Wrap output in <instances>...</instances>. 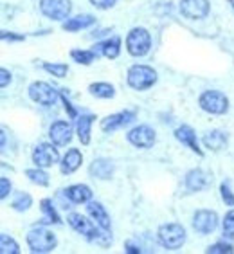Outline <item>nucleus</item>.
<instances>
[{"label": "nucleus", "instance_id": "nucleus-1", "mask_svg": "<svg viewBox=\"0 0 234 254\" xmlns=\"http://www.w3.org/2000/svg\"><path fill=\"white\" fill-rule=\"evenodd\" d=\"M67 222L76 233H79V235L85 236V238L90 240V242L103 244L101 236L108 235V231H103L98 224H92V220H88L87 216L79 215V213H70V215L67 216Z\"/></svg>", "mask_w": 234, "mask_h": 254}, {"label": "nucleus", "instance_id": "nucleus-2", "mask_svg": "<svg viewBox=\"0 0 234 254\" xmlns=\"http://www.w3.org/2000/svg\"><path fill=\"white\" fill-rule=\"evenodd\" d=\"M27 245H29L31 253L47 254V253H53V251L56 249L58 240H56V236H54L49 229L34 227L33 231L27 233Z\"/></svg>", "mask_w": 234, "mask_h": 254}, {"label": "nucleus", "instance_id": "nucleus-3", "mask_svg": "<svg viewBox=\"0 0 234 254\" xmlns=\"http://www.w3.org/2000/svg\"><path fill=\"white\" fill-rule=\"evenodd\" d=\"M126 81L133 90H148L157 83V72L148 65H133L128 70Z\"/></svg>", "mask_w": 234, "mask_h": 254}, {"label": "nucleus", "instance_id": "nucleus-4", "mask_svg": "<svg viewBox=\"0 0 234 254\" xmlns=\"http://www.w3.org/2000/svg\"><path fill=\"white\" fill-rule=\"evenodd\" d=\"M157 236L164 249L176 251L180 249L185 242V229L180 224H164L159 227Z\"/></svg>", "mask_w": 234, "mask_h": 254}, {"label": "nucleus", "instance_id": "nucleus-5", "mask_svg": "<svg viewBox=\"0 0 234 254\" xmlns=\"http://www.w3.org/2000/svg\"><path fill=\"white\" fill-rule=\"evenodd\" d=\"M198 105L204 112L215 114V116H224L229 110V99L220 90H205L198 98Z\"/></svg>", "mask_w": 234, "mask_h": 254}, {"label": "nucleus", "instance_id": "nucleus-6", "mask_svg": "<svg viewBox=\"0 0 234 254\" xmlns=\"http://www.w3.org/2000/svg\"><path fill=\"white\" fill-rule=\"evenodd\" d=\"M151 49V36L144 27H133L126 36V51L135 58L146 56Z\"/></svg>", "mask_w": 234, "mask_h": 254}, {"label": "nucleus", "instance_id": "nucleus-7", "mask_svg": "<svg viewBox=\"0 0 234 254\" xmlns=\"http://www.w3.org/2000/svg\"><path fill=\"white\" fill-rule=\"evenodd\" d=\"M29 98L42 107H53L58 101L59 94L56 92V88L45 81H34L29 85Z\"/></svg>", "mask_w": 234, "mask_h": 254}, {"label": "nucleus", "instance_id": "nucleus-8", "mask_svg": "<svg viewBox=\"0 0 234 254\" xmlns=\"http://www.w3.org/2000/svg\"><path fill=\"white\" fill-rule=\"evenodd\" d=\"M70 9V0H40V11L51 20H68Z\"/></svg>", "mask_w": 234, "mask_h": 254}, {"label": "nucleus", "instance_id": "nucleus-9", "mask_svg": "<svg viewBox=\"0 0 234 254\" xmlns=\"http://www.w3.org/2000/svg\"><path fill=\"white\" fill-rule=\"evenodd\" d=\"M126 139L132 146L141 148V150H148V148H153L157 135L153 128L146 127V125H141V127L132 128V130L126 133Z\"/></svg>", "mask_w": 234, "mask_h": 254}, {"label": "nucleus", "instance_id": "nucleus-10", "mask_svg": "<svg viewBox=\"0 0 234 254\" xmlns=\"http://www.w3.org/2000/svg\"><path fill=\"white\" fill-rule=\"evenodd\" d=\"M54 142H42L33 150V162L38 168H51L53 164L59 162V153Z\"/></svg>", "mask_w": 234, "mask_h": 254}, {"label": "nucleus", "instance_id": "nucleus-11", "mask_svg": "<svg viewBox=\"0 0 234 254\" xmlns=\"http://www.w3.org/2000/svg\"><path fill=\"white\" fill-rule=\"evenodd\" d=\"M218 227V215L211 209L196 211L193 216V229L198 235H211Z\"/></svg>", "mask_w": 234, "mask_h": 254}, {"label": "nucleus", "instance_id": "nucleus-12", "mask_svg": "<svg viewBox=\"0 0 234 254\" xmlns=\"http://www.w3.org/2000/svg\"><path fill=\"white\" fill-rule=\"evenodd\" d=\"M133 121H135V112H132V110H122V112L112 114V116L103 119L101 130L105 133H112L116 130H121V128L128 127Z\"/></svg>", "mask_w": 234, "mask_h": 254}, {"label": "nucleus", "instance_id": "nucleus-13", "mask_svg": "<svg viewBox=\"0 0 234 254\" xmlns=\"http://www.w3.org/2000/svg\"><path fill=\"white\" fill-rule=\"evenodd\" d=\"M209 9V0H180V13L189 20L205 18Z\"/></svg>", "mask_w": 234, "mask_h": 254}, {"label": "nucleus", "instance_id": "nucleus-14", "mask_svg": "<svg viewBox=\"0 0 234 254\" xmlns=\"http://www.w3.org/2000/svg\"><path fill=\"white\" fill-rule=\"evenodd\" d=\"M49 137L51 142H54L56 146H67L72 141V127L67 121L53 123L49 128Z\"/></svg>", "mask_w": 234, "mask_h": 254}, {"label": "nucleus", "instance_id": "nucleus-15", "mask_svg": "<svg viewBox=\"0 0 234 254\" xmlns=\"http://www.w3.org/2000/svg\"><path fill=\"white\" fill-rule=\"evenodd\" d=\"M175 137L176 141H180L184 146H187L191 150V152H195L196 155H204V152H202L200 144H198V139H196V133L195 130L191 127H187V125H182V127H178L175 130Z\"/></svg>", "mask_w": 234, "mask_h": 254}, {"label": "nucleus", "instance_id": "nucleus-16", "mask_svg": "<svg viewBox=\"0 0 234 254\" xmlns=\"http://www.w3.org/2000/svg\"><path fill=\"white\" fill-rule=\"evenodd\" d=\"M87 213L103 231H110V224H112V222H110V215L107 213L105 205L99 204V202H88Z\"/></svg>", "mask_w": 234, "mask_h": 254}, {"label": "nucleus", "instance_id": "nucleus-17", "mask_svg": "<svg viewBox=\"0 0 234 254\" xmlns=\"http://www.w3.org/2000/svg\"><path fill=\"white\" fill-rule=\"evenodd\" d=\"M114 162L110 159H96V161L90 164L88 168V173L94 177V179H99V181H108V179H112L114 175Z\"/></svg>", "mask_w": 234, "mask_h": 254}, {"label": "nucleus", "instance_id": "nucleus-18", "mask_svg": "<svg viewBox=\"0 0 234 254\" xmlns=\"http://www.w3.org/2000/svg\"><path fill=\"white\" fill-rule=\"evenodd\" d=\"M207 181H209V177L205 173L204 170L200 168H196V170H191L185 173V190L191 191V193H195V191H202L205 186H207Z\"/></svg>", "mask_w": 234, "mask_h": 254}, {"label": "nucleus", "instance_id": "nucleus-19", "mask_svg": "<svg viewBox=\"0 0 234 254\" xmlns=\"http://www.w3.org/2000/svg\"><path fill=\"white\" fill-rule=\"evenodd\" d=\"M81 162H83L81 152H79L78 148H72V150H68V152L65 153L61 162H59V171H61L63 175H70V173H74V171L81 166Z\"/></svg>", "mask_w": 234, "mask_h": 254}, {"label": "nucleus", "instance_id": "nucleus-20", "mask_svg": "<svg viewBox=\"0 0 234 254\" xmlns=\"http://www.w3.org/2000/svg\"><path fill=\"white\" fill-rule=\"evenodd\" d=\"M63 195L67 196L72 204H85V202L92 200V190L85 184H74V186H68L63 191Z\"/></svg>", "mask_w": 234, "mask_h": 254}, {"label": "nucleus", "instance_id": "nucleus-21", "mask_svg": "<svg viewBox=\"0 0 234 254\" xmlns=\"http://www.w3.org/2000/svg\"><path fill=\"white\" fill-rule=\"evenodd\" d=\"M202 142L211 152H220V150H224L227 146V133L222 132V130H211V132H207L204 135Z\"/></svg>", "mask_w": 234, "mask_h": 254}, {"label": "nucleus", "instance_id": "nucleus-22", "mask_svg": "<svg viewBox=\"0 0 234 254\" xmlns=\"http://www.w3.org/2000/svg\"><path fill=\"white\" fill-rule=\"evenodd\" d=\"M94 53L98 54H103V56H107V58L114 60L119 56V53H121V38H117V36H114V38L110 40H105V42H101V44L94 45Z\"/></svg>", "mask_w": 234, "mask_h": 254}, {"label": "nucleus", "instance_id": "nucleus-23", "mask_svg": "<svg viewBox=\"0 0 234 254\" xmlns=\"http://www.w3.org/2000/svg\"><path fill=\"white\" fill-rule=\"evenodd\" d=\"M94 119H96V116H92V114H83L76 121V132H78L79 141H81L83 146L90 144V130H92Z\"/></svg>", "mask_w": 234, "mask_h": 254}, {"label": "nucleus", "instance_id": "nucleus-24", "mask_svg": "<svg viewBox=\"0 0 234 254\" xmlns=\"http://www.w3.org/2000/svg\"><path fill=\"white\" fill-rule=\"evenodd\" d=\"M94 24H96V18L92 15H79V16H74V18L65 20L63 29L68 31V33H74V31L87 29V27H90Z\"/></svg>", "mask_w": 234, "mask_h": 254}, {"label": "nucleus", "instance_id": "nucleus-25", "mask_svg": "<svg viewBox=\"0 0 234 254\" xmlns=\"http://www.w3.org/2000/svg\"><path fill=\"white\" fill-rule=\"evenodd\" d=\"M88 92L92 94L94 98L99 99H112L116 96V88L112 87L110 83H92L88 87Z\"/></svg>", "mask_w": 234, "mask_h": 254}, {"label": "nucleus", "instance_id": "nucleus-26", "mask_svg": "<svg viewBox=\"0 0 234 254\" xmlns=\"http://www.w3.org/2000/svg\"><path fill=\"white\" fill-rule=\"evenodd\" d=\"M40 207H42V213H44V222H47V224H61L58 211L54 209L53 202L49 198H44L40 202Z\"/></svg>", "mask_w": 234, "mask_h": 254}, {"label": "nucleus", "instance_id": "nucleus-27", "mask_svg": "<svg viewBox=\"0 0 234 254\" xmlns=\"http://www.w3.org/2000/svg\"><path fill=\"white\" fill-rule=\"evenodd\" d=\"M25 177H27L33 184H36V186H42V188L49 186V175L38 166L33 168V170H25Z\"/></svg>", "mask_w": 234, "mask_h": 254}, {"label": "nucleus", "instance_id": "nucleus-28", "mask_svg": "<svg viewBox=\"0 0 234 254\" xmlns=\"http://www.w3.org/2000/svg\"><path fill=\"white\" fill-rule=\"evenodd\" d=\"M70 58L79 65H90L94 60L98 58V54L94 53L92 49L90 51H85V49H72L70 51Z\"/></svg>", "mask_w": 234, "mask_h": 254}, {"label": "nucleus", "instance_id": "nucleus-29", "mask_svg": "<svg viewBox=\"0 0 234 254\" xmlns=\"http://www.w3.org/2000/svg\"><path fill=\"white\" fill-rule=\"evenodd\" d=\"M0 253L2 254H18L20 247L15 240L11 238V236H7L5 233H2V235H0Z\"/></svg>", "mask_w": 234, "mask_h": 254}, {"label": "nucleus", "instance_id": "nucleus-30", "mask_svg": "<svg viewBox=\"0 0 234 254\" xmlns=\"http://www.w3.org/2000/svg\"><path fill=\"white\" fill-rule=\"evenodd\" d=\"M31 205H33V198H31V195H27V193H18L15 200L11 202V207L15 211H20V213L27 211Z\"/></svg>", "mask_w": 234, "mask_h": 254}, {"label": "nucleus", "instance_id": "nucleus-31", "mask_svg": "<svg viewBox=\"0 0 234 254\" xmlns=\"http://www.w3.org/2000/svg\"><path fill=\"white\" fill-rule=\"evenodd\" d=\"M44 68L49 74L56 76V78H65V76H67V72H68V65L67 64H49V62H45Z\"/></svg>", "mask_w": 234, "mask_h": 254}, {"label": "nucleus", "instance_id": "nucleus-32", "mask_svg": "<svg viewBox=\"0 0 234 254\" xmlns=\"http://www.w3.org/2000/svg\"><path fill=\"white\" fill-rule=\"evenodd\" d=\"M205 253L207 254H233L234 247L231 244H225V242H218V244H215V245H209Z\"/></svg>", "mask_w": 234, "mask_h": 254}, {"label": "nucleus", "instance_id": "nucleus-33", "mask_svg": "<svg viewBox=\"0 0 234 254\" xmlns=\"http://www.w3.org/2000/svg\"><path fill=\"white\" fill-rule=\"evenodd\" d=\"M220 193H222V200L225 202V205H231V207H233L234 205V193H233V190H231L229 182H224V184L220 186Z\"/></svg>", "mask_w": 234, "mask_h": 254}, {"label": "nucleus", "instance_id": "nucleus-34", "mask_svg": "<svg viewBox=\"0 0 234 254\" xmlns=\"http://www.w3.org/2000/svg\"><path fill=\"white\" fill-rule=\"evenodd\" d=\"M224 235L234 236V209H231L224 218Z\"/></svg>", "mask_w": 234, "mask_h": 254}, {"label": "nucleus", "instance_id": "nucleus-35", "mask_svg": "<svg viewBox=\"0 0 234 254\" xmlns=\"http://www.w3.org/2000/svg\"><path fill=\"white\" fill-rule=\"evenodd\" d=\"M59 99H61V101H63V107H65V110H67L68 118H70V119H78V110H76V108L72 107V103L68 101V99H67V96H65L63 92L59 94Z\"/></svg>", "mask_w": 234, "mask_h": 254}, {"label": "nucleus", "instance_id": "nucleus-36", "mask_svg": "<svg viewBox=\"0 0 234 254\" xmlns=\"http://www.w3.org/2000/svg\"><path fill=\"white\" fill-rule=\"evenodd\" d=\"M11 193V182H9V179L7 177H2L0 179V198L4 200L5 196L9 195Z\"/></svg>", "mask_w": 234, "mask_h": 254}, {"label": "nucleus", "instance_id": "nucleus-37", "mask_svg": "<svg viewBox=\"0 0 234 254\" xmlns=\"http://www.w3.org/2000/svg\"><path fill=\"white\" fill-rule=\"evenodd\" d=\"M117 0H90V4L98 9H110L112 5H116Z\"/></svg>", "mask_w": 234, "mask_h": 254}, {"label": "nucleus", "instance_id": "nucleus-38", "mask_svg": "<svg viewBox=\"0 0 234 254\" xmlns=\"http://www.w3.org/2000/svg\"><path fill=\"white\" fill-rule=\"evenodd\" d=\"M2 40H9V42H24L25 36L24 34H15V33H7V31H2L0 33Z\"/></svg>", "mask_w": 234, "mask_h": 254}, {"label": "nucleus", "instance_id": "nucleus-39", "mask_svg": "<svg viewBox=\"0 0 234 254\" xmlns=\"http://www.w3.org/2000/svg\"><path fill=\"white\" fill-rule=\"evenodd\" d=\"M11 83V72L7 68H0V88H5Z\"/></svg>", "mask_w": 234, "mask_h": 254}, {"label": "nucleus", "instance_id": "nucleus-40", "mask_svg": "<svg viewBox=\"0 0 234 254\" xmlns=\"http://www.w3.org/2000/svg\"><path fill=\"white\" fill-rule=\"evenodd\" d=\"M124 251H126L128 254H141L142 249L139 247V245H135L133 242H126L124 244Z\"/></svg>", "mask_w": 234, "mask_h": 254}, {"label": "nucleus", "instance_id": "nucleus-41", "mask_svg": "<svg viewBox=\"0 0 234 254\" xmlns=\"http://www.w3.org/2000/svg\"><path fill=\"white\" fill-rule=\"evenodd\" d=\"M2 148H5V128H2Z\"/></svg>", "mask_w": 234, "mask_h": 254}, {"label": "nucleus", "instance_id": "nucleus-42", "mask_svg": "<svg viewBox=\"0 0 234 254\" xmlns=\"http://www.w3.org/2000/svg\"><path fill=\"white\" fill-rule=\"evenodd\" d=\"M231 4H233V7H234V0H231Z\"/></svg>", "mask_w": 234, "mask_h": 254}]
</instances>
